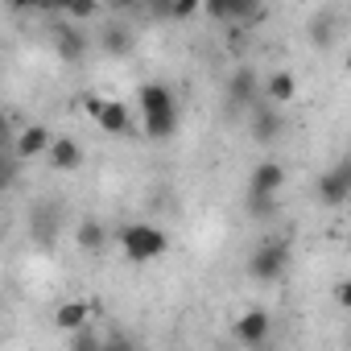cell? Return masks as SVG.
<instances>
[{
    "instance_id": "9c48e42d",
    "label": "cell",
    "mask_w": 351,
    "mask_h": 351,
    "mask_svg": "<svg viewBox=\"0 0 351 351\" xmlns=\"http://www.w3.org/2000/svg\"><path fill=\"white\" fill-rule=\"evenodd\" d=\"M203 13L223 21V25H244V21H261L265 17V9L256 5V0H207Z\"/></svg>"
},
{
    "instance_id": "44dd1931",
    "label": "cell",
    "mask_w": 351,
    "mask_h": 351,
    "mask_svg": "<svg viewBox=\"0 0 351 351\" xmlns=\"http://www.w3.org/2000/svg\"><path fill=\"white\" fill-rule=\"evenodd\" d=\"M277 199H261V195H248V215L256 219V223H273L277 219Z\"/></svg>"
},
{
    "instance_id": "8fae6325",
    "label": "cell",
    "mask_w": 351,
    "mask_h": 351,
    "mask_svg": "<svg viewBox=\"0 0 351 351\" xmlns=\"http://www.w3.org/2000/svg\"><path fill=\"white\" fill-rule=\"evenodd\" d=\"M339 29H343L339 9H314L310 21H306V34H310V46L314 50H330L339 42Z\"/></svg>"
},
{
    "instance_id": "d4e9b609",
    "label": "cell",
    "mask_w": 351,
    "mask_h": 351,
    "mask_svg": "<svg viewBox=\"0 0 351 351\" xmlns=\"http://www.w3.org/2000/svg\"><path fill=\"white\" fill-rule=\"evenodd\" d=\"M335 302H339V306L351 314V277H343V281L335 285Z\"/></svg>"
},
{
    "instance_id": "ffe728a7",
    "label": "cell",
    "mask_w": 351,
    "mask_h": 351,
    "mask_svg": "<svg viewBox=\"0 0 351 351\" xmlns=\"http://www.w3.org/2000/svg\"><path fill=\"white\" fill-rule=\"evenodd\" d=\"M66 351H104V339H99V330L83 326V330L66 335Z\"/></svg>"
},
{
    "instance_id": "5b68a950",
    "label": "cell",
    "mask_w": 351,
    "mask_h": 351,
    "mask_svg": "<svg viewBox=\"0 0 351 351\" xmlns=\"http://www.w3.org/2000/svg\"><path fill=\"white\" fill-rule=\"evenodd\" d=\"M314 195H318L322 207H343V203H351V153L322 169V178H318Z\"/></svg>"
},
{
    "instance_id": "6da1fadb",
    "label": "cell",
    "mask_w": 351,
    "mask_h": 351,
    "mask_svg": "<svg viewBox=\"0 0 351 351\" xmlns=\"http://www.w3.org/2000/svg\"><path fill=\"white\" fill-rule=\"evenodd\" d=\"M136 104L145 112V136L149 141H169L178 132V99H173V91L165 83H141Z\"/></svg>"
},
{
    "instance_id": "3957f363",
    "label": "cell",
    "mask_w": 351,
    "mask_h": 351,
    "mask_svg": "<svg viewBox=\"0 0 351 351\" xmlns=\"http://www.w3.org/2000/svg\"><path fill=\"white\" fill-rule=\"evenodd\" d=\"M116 236H120V248H124V256H128L132 265H149V261H157V256L169 252V236H165V228L145 223V219L124 223Z\"/></svg>"
},
{
    "instance_id": "ba28073f",
    "label": "cell",
    "mask_w": 351,
    "mask_h": 351,
    "mask_svg": "<svg viewBox=\"0 0 351 351\" xmlns=\"http://www.w3.org/2000/svg\"><path fill=\"white\" fill-rule=\"evenodd\" d=\"M50 42H54V54H58L66 66H79V62L91 54V38H87V34H83L75 21H62V25H54Z\"/></svg>"
},
{
    "instance_id": "7a4b0ae2",
    "label": "cell",
    "mask_w": 351,
    "mask_h": 351,
    "mask_svg": "<svg viewBox=\"0 0 351 351\" xmlns=\"http://www.w3.org/2000/svg\"><path fill=\"white\" fill-rule=\"evenodd\" d=\"M289 265H293L289 240H281V236H261V240L252 244L248 261H244V273H248L252 281H261V285H273V281H281V277L289 273Z\"/></svg>"
},
{
    "instance_id": "cb8c5ba5",
    "label": "cell",
    "mask_w": 351,
    "mask_h": 351,
    "mask_svg": "<svg viewBox=\"0 0 351 351\" xmlns=\"http://www.w3.org/2000/svg\"><path fill=\"white\" fill-rule=\"evenodd\" d=\"M104 351H136V343L128 335H108L104 339Z\"/></svg>"
},
{
    "instance_id": "2e32d148",
    "label": "cell",
    "mask_w": 351,
    "mask_h": 351,
    "mask_svg": "<svg viewBox=\"0 0 351 351\" xmlns=\"http://www.w3.org/2000/svg\"><path fill=\"white\" fill-rule=\"evenodd\" d=\"M91 314H95V306H91V302L71 298V302H62V306L54 310V326H58V330H66V335H75V330L91 326Z\"/></svg>"
},
{
    "instance_id": "7402d4cb",
    "label": "cell",
    "mask_w": 351,
    "mask_h": 351,
    "mask_svg": "<svg viewBox=\"0 0 351 351\" xmlns=\"http://www.w3.org/2000/svg\"><path fill=\"white\" fill-rule=\"evenodd\" d=\"M62 13H66V21H91V17H99V5H91V0H75V5H66Z\"/></svg>"
},
{
    "instance_id": "8992f818",
    "label": "cell",
    "mask_w": 351,
    "mask_h": 351,
    "mask_svg": "<svg viewBox=\"0 0 351 351\" xmlns=\"http://www.w3.org/2000/svg\"><path fill=\"white\" fill-rule=\"evenodd\" d=\"M223 95H228V108H232V112H252V108L265 99V83H261V75H256L252 66H236V71L228 75Z\"/></svg>"
},
{
    "instance_id": "30bf717a",
    "label": "cell",
    "mask_w": 351,
    "mask_h": 351,
    "mask_svg": "<svg viewBox=\"0 0 351 351\" xmlns=\"http://www.w3.org/2000/svg\"><path fill=\"white\" fill-rule=\"evenodd\" d=\"M95 46H99V54H108V58H128V54L136 50V34H132L128 21H104Z\"/></svg>"
},
{
    "instance_id": "52a82bcc",
    "label": "cell",
    "mask_w": 351,
    "mask_h": 351,
    "mask_svg": "<svg viewBox=\"0 0 351 351\" xmlns=\"http://www.w3.org/2000/svg\"><path fill=\"white\" fill-rule=\"evenodd\" d=\"M269 335H273V318H269V310H261V306H252V310H244L236 322H232V339L240 343V347H265L269 343Z\"/></svg>"
},
{
    "instance_id": "7c38bea8",
    "label": "cell",
    "mask_w": 351,
    "mask_h": 351,
    "mask_svg": "<svg viewBox=\"0 0 351 351\" xmlns=\"http://www.w3.org/2000/svg\"><path fill=\"white\" fill-rule=\"evenodd\" d=\"M54 141H58V136H54L46 124H25V128L17 132V141H13V157H17V161H34V157L50 153Z\"/></svg>"
},
{
    "instance_id": "e0dca14e",
    "label": "cell",
    "mask_w": 351,
    "mask_h": 351,
    "mask_svg": "<svg viewBox=\"0 0 351 351\" xmlns=\"http://www.w3.org/2000/svg\"><path fill=\"white\" fill-rule=\"evenodd\" d=\"M46 161H50V169H58V173H75V169L83 165V145H79L75 136H58L54 149L46 153Z\"/></svg>"
},
{
    "instance_id": "9a60e30c",
    "label": "cell",
    "mask_w": 351,
    "mask_h": 351,
    "mask_svg": "<svg viewBox=\"0 0 351 351\" xmlns=\"http://www.w3.org/2000/svg\"><path fill=\"white\" fill-rule=\"evenodd\" d=\"M281 186H285V165L281 161H261L248 178V195H261V199H277Z\"/></svg>"
},
{
    "instance_id": "4fadbf2b",
    "label": "cell",
    "mask_w": 351,
    "mask_h": 351,
    "mask_svg": "<svg viewBox=\"0 0 351 351\" xmlns=\"http://www.w3.org/2000/svg\"><path fill=\"white\" fill-rule=\"evenodd\" d=\"M91 120H95L99 132H108V136H128V132H132V112H128L124 99H104Z\"/></svg>"
},
{
    "instance_id": "484cf974",
    "label": "cell",
    "mask_w": 351,
    "mask_h": 351,
    "mask_svg": "<svg viewBox=\"0 0 351 351\" xmlns=\"http://www.w3.org/2000/svg\"><path fill=\"white\" fill-rule=\"evenodd\" d=\"M347 248H351V236H347Z\"/></svg>"
},
{
    "instance_id": "d6986e66",
    "label": "cell",
    "mask_w": 351,
    "mask_h": 351,
    "mask_svg": "<svg viewBox=\"0 0 351 351\" xmlns=\"http://www.w3.org/2000/svg\"><path fill=\"white\" fill-rule=\"evenodd\" d=\"M75 244L95 256V252L108 248V228H104L99 219H79V223H75Z\"/></svg>"
},
{
    "instance_id": "5bb4252c",
    "label": "cell",
    "mask_w": 351,
    "mask_h": 351,
    "mask_svg": "<svg viewBox=\"0 0 351 351\" xmlns=\"http://www.w3.org/2000/svg\"><path fill=\"white\" fill-rule=\"evenodd\" d=\"M248 116H252V141H256V145H273V141L281 136V128H285L281 108H273V104H265V99H261Z\"/></svg>"
},
{
    "instance_id": "603a6c76",
    "label": "cell",
    "mask_w": 351,
    "mask_h": 351,
    "mask_svg": "<svg viewBox=\"0 0 351 351\" xmlns=\"http://www.w3.org/2000/svg\"><path fill=\"white\" fill-rule=\"evenodd\" d=\"M199 9H203L199 0H173V5H169V21H191Z\"/></svg>"
},
{
    "instance_id": "ac0fdd59",
    "label": "cell",
    "mask_w": 351,
    "mask_h": 351,
    "mask_svg": "<svg viewBox=\"0 0 351 351\" xmlns=\"http://www.w3.org/2000/svg\"><path fill=\"white\" fill-rule=\"evenodd\" d=\"M293 95H298V79H293L289 71H273V75L265 79V104L281 108V104H289Z\"/></svg>"
},
{
    "instance_id": "277c9868",
    "label": "cell",
    "mask_w": 351,
    "mask_h": 351,
    "mask_svg": "<svg viewBox=\"0 0 351 351\" xmlns=\"http://www.w3.org/2000/svg\"><path fill=\"white\" fill-rule=\"evenodd\" d=\"M62 228H66L62 203H58L54 195L34 199V207H29V240H34L38 248H54V240L62 236Z\"/></svg>"
}]
</instances>
